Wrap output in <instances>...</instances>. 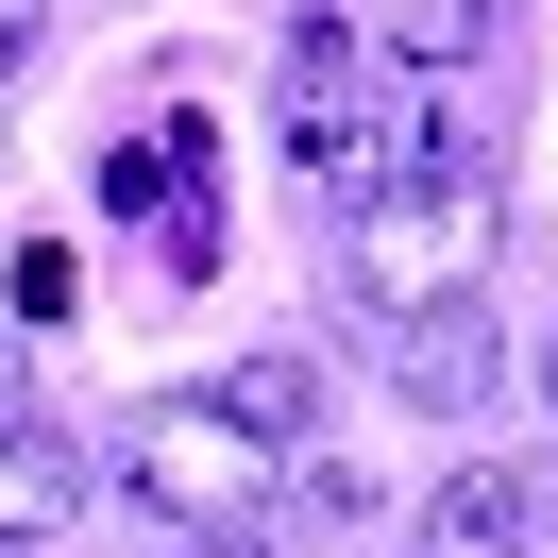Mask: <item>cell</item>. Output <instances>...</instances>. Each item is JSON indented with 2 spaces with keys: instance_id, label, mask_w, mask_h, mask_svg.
<instances>
[{
  "instance_id": "cell-1",
  "label": "cell",
  "mask_w": 558,
  "mask_h": 558,
  "mask_svg": "<svg viewBox=\"0 0 558 558\" xmlns=\"http://www.w3.org/2000/svg\"><path fill=\"white\" fill-rule=\"evenodd\" d=\"M474 271H490V170H407L339 238V322L355 339H407V322L474 305Z\"/></svg>"
},
{
  "instance_id": "cell-2",
  "label": "cell",
  "mask_w": 558,
  "mask_h": 558,
  "mask_svg": "<svg viewBox=\"0 0 558 558\" xmlns=\"http://www.w3.org/2000/svg\"><path fill=\"white\" fill-rule=\"evenodd\" d=\"M119 490L170 508V542H186V524H271V457H254L238 423H204V407L136 423V440H119Z\"/></svg>"
},
{
  "instance_id": "cell-3",
  "label": "cell",
  "mask_w": 558,
  "mask_h": 558,
  "mask_svg": "<svg viewBox=\"0 0 558 558\" xmlns=\"http://www.w3.org/2000/svg\"><path fill=\"white\" fill-rule=\"evenodd\" d=\"M423 558H524L542 542V474H508V457H474V474H440L423 490V524H407Z\"/></svg>"
},
{
  "instance_id": "cell-4",
  "label": "cell",
  "mask_w": 558,
  "mask_h": 558,
  "mask_svg": "<svg viewBox=\"0 0 558 558\" xmlns=\"http://www.w3.org/2000/svg\"><path fill=\"white\" fill-rule=\"evenodd\" d=\"M389 407H423V423L490 407V305H440V322H407V339H389Z\"/></svg>"
},
{
  "instance_id": "cell-5",
  "label": "cell",
  "mask_w": 558,
  "mask_h": 558,
  "mask_svg": "<svg viewBox=\"0 0 558 558\" xmlns=\"http://www.w3.org/2000/svg\"><path fill=\"white\" fill-rule=\"evenodd\" d=\"M204 423H238L254 457H305V423H322V355H288V339H271V355H238V373L204 389Z\"/></svg>"
},
{
  "instance_id": "cell-6",
  "label": "cell",
  "mask_w": 558,
  "mask_h": 558,
  "mask_svg": "<svg viewBox=\"0 0 558 558\" xmlns=\"http://www.w3.org/2000/svg\"><path fill=\"white\" fill-rule=\"evenodd\" d=\"M69 440H51V423H0V542H51V524H69Z\"/></svg>"
},
{
  "instance_id": "cell-7",
  "label": "cell",
  "mask_w": 558,
  "mask_h": 558,
  "mask_svg": "<svg viewBox=\"0 0 558 558\" xmlns=\"http://www.w3.org/2000/svg\"><path fill=\"white\" fill-rule=\"evenodd\" d=\"M508 35V0H389V69H474Z\"/></svg>"
},
{
  "instance_id": "cell-8",
  "label": "cell",
  "mask_w": 558,
  "mask_h": 558,
  "mask_svg": "<svg viewBox=\"0 0 558 558\" xmlns=\"http://www.w3.org/2000/svg\"><path fill=\"white\" fill-rule=\"evenodd\" d=\"M170 558H271V542H254V524H186Z\"/></svg>"
},
{
  "instance_id": "cell-9",
  "label": "cell",
  "mask_w": 558,
  "mask_h": 558,
  "mask_svg": "<svg viewBox=\"0 0 558 558\" xmlns=\"http://www.w3.org/2000/svg\"><path fill=\"white\" fill-rule=\"evenodd\" d=\"M0 423H35V389H17V355H0Z\"/></svg>"
},
{
  "instance_id": "cell-10",
  "label": "cell",
  "mask_w": 558,
  "mask_h": 558,
  "mask_svg": "<svg viewBox=\"0 0 558 558\" xmlns=\"http://www.w3.org/2000/svg\"><path fill=\"white\" fill-rule=\"evenodd\" d=\"M542 423H558V339H542Z\"/></svg>"
}]
</instances>
